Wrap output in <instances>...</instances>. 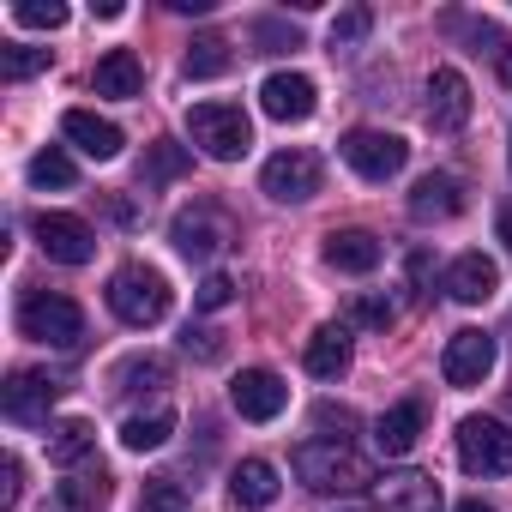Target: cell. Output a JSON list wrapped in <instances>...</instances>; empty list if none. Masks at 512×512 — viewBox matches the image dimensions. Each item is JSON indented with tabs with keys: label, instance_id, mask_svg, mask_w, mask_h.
I'll list each match as a JSON object with an SVG mask.
<instances>
[{
	"label": "cell",
	"instance_id": "6da1fadb",
	"mask_svg": "<svg viewBox=\"0 0 512 512\" xmlns=\"http://www.w3.org/2000/svg\"><path fill=\"white\" fill-rule=\"evenodd\" d=\"M19 332L49 350H79L85 344V308L61 290H25L19 296Z\"/></svg>",
	"mask_w": 512,
	"mask_h": 512
},
{
	"label": "cell",
	"instance_id": "7a4b0ae2",
	"mask_svg": "<svg viewBox=\"0 0 512 512\" xmlns=\"http://www.w3.org/2000/svg\"><path fill=\"white\" fill-rule=\"evenodd\" d=\"M296 476L314 488V494H350V488H374V470L362 452L338 446V440H302L296 446Z\"/></svg>",
	"mask_w": 512,
	"mask_h": 512
},
{
	"label": "cell",
	"instance_id": "3957f363",
	"mask_svg": "<svg viewBox=\"0 0 512 512\" xmlns=\"http://www.w3.org/2000/svg\"><path fill=\"white\" fill-rule=\"evenodd\" d=\"M187 139H193L205 157L235 163V157L253 151V121H247L241 103H193V109H187Z\"/></svg>",
	"mask_w": 512,
	"mask_h": 512
},
{
	"label": "cell",
	"instance_id": "277c9868",
	"mask_svg": "<svg viewBox=\"0 0 512 512\" xmlns=\"http://www.w3.org/2000/svg\"><path fill=\"white\" fill-rule=\"evenodd\" d=\"M169 284H163V272H151V266H121L115 278H109V314L121 320V326H157L163 314H169Z\"/></svg>",
	"mask_w": 512,
	"mask_h": 512
},
{
	"label": "cell",
	"instance_id": "5b68a950",
	"mask_svg": "<svg viewBox=\"0 0 512 512\" xmlns=\"http://www.w3.org/2000/svg\"><path fill=\"white\" fill-rule=\"evenodd\" d=\"M458 464L470 476H512V428L500 416H464L458 422Z\"/></svg>",
	"mask_w": 512,
	"mask_h": 512
},
{
	"label": "cell",
	"instance_id": "8992f818",
	"mask_svg": "<svg viewBox=\"0 0 512 512\" xmlns=\"http://www.w3.org/2000/svg\"><path fill=\"white\" fill-rule=\"evenodd\" d=\"M338 151H344V163H350L362 181H392V175L410 163V145H404L398 133H380V127H350Z\"/></svg>",
	"mask_w": 512,
	"mask_h": 512
},
{
	"label": "cell",
	"instance_id": "52a82bcc",
	"mask_svg": "<svg viewBox=\"0 0 512 512\" xmlns=\"http://www.w3.org/2000/svg\"><path fill=\"white\" fill-rule=\"evenodd\" d=\"M37 247L49 253L55 266H91V253H97V235H91V223L85 217H73V211H37Z\"/></svg>",
	"mask_w": 512,
	"mask_h": 512
},
{
	"label": "cell",
	"instance_id": "ba28073f",
	"mask_svg": "<svg viewBox=\"0 0 512 512\" xmlns=\"http://www.w3.org/2000/svg\"><path fill=\"white\" fill-rule=\"evenodd\" d=\"M260 187H266L278 205H302V199L320 193V157H314V151H278V157H266Z\"/></svg>",
	"mask_w": 512,
	"mask_h": 512
},
{
	"label": "cell",
	"instance_id": "9c48e42d",
	"mask_svg": "<svg viewBox=\"0 0 512 512\" xmlns=\"http://www.w3.org/2000/svg\"><path fill=\"white\" fill-rule=\"evenodd\" d=\"M229 404H235V416H247V422H278L284 404H290V386H284L272 368H241L235 386H229Z\"/></svg>",
	"mask_w": 512,
	"mask_h": 512
},
{
	"label": "cell",
	"instance_id": "30bf717a",
	"mask_svg": "<svg viewBox=\"0 0 512 512\" xmlns=\"http://www.w3.org/2000/svg\"><path fill=\"white\" fill-rule=\"evenodd\" d=\"M488 368H494V338H488V332L464 326V332H452V338H446V356H440L446 386H482V380H488Z\"/></svg>",
	"mask_w": 512,
	"mask_h": 512
},
{
	"label": "cell",
	"instance_id": "8fae6325",
	"mask_svg": "<svg viewBox=\"0 0 512 512\" xmlns=\"http://www.w3.org/2000/svg\"><path fill=\"white\" fill-rule=\"evenodd\" d=\"M169 241L187 253V260L205 266V260H217V253L229 247V223H223L211 205H193V211H181V217L169 223Z\"/></svg>",
	"mask_w": 512,
	"mask_h": 512
},
{
	"label": "cell",
	"instance_id": "7c38bea8",
	"mask_svg": "<svg viewBox=\"0 0 512 512\" xmlns=\"http://www.w3.org/2000/svg\"><path fill=\"white\" fill-rule=\"evenodd\" d=\"M55 398H61V380H49L37 368H19L7 386H0V410H7L13 422H49Z\"/></svg>",
	"mask_w": 512,
	"mask_h": 512
},
{
	"label": "cell",
	"instance_id": "4fadbf2b",
	"mask_svg": "<svg viewBox=\"0 0 512 512\" xmlns=\"http://www.w3.org/2000/svg\"><path fill=\"white\" fill-rule=\"evenodd\" d=\"M464 121H470V79L458 67H434V79H428V127L458 133Z\"/></svg>",
	"mask_w": 512,
	"mask_h": 512
},
{
	"label": "cell",
	"instance_id": "5bb4252c",
	"mask_svg": "<svg viewBox=\"0 0 512 512\" xmlns=\"http://www.w3.org/2000/svg\"><path fill=\"white\" fill-rule=\"evenodd\" d=\"M260 109H266L272 121H308V115L320 109V91H314L308 73H272V79L260 85Z\"/></svg>",
	"mask_w": 512,
	"mask_h": 512
},
{
	"label": "cell",
	"instance_id": "9a60e30c",
	"mask_svg": "<svg viewBox=\"0 0 512 512\" xmlns=\"http://www.w3.org/2000/svg\"><path fill=\"white\" fill-rule=\"evenodd\" d=\"M494 284H500V266L488 260V253H458V260L446 266V278H440V290H446L452 302H464V308L488 302Z\"/></svg>",
	"mask_w": 512,
	"mask_h": 512
},
{
	"label": "cell",
	"instance_id": "2e32d148",
	"mask_svg": "<svg viewBox=\"0 0 512 512\" xmlns=\"http://www.w3.org/2000/svg\"><path fill=\"white\" fill-rule=\"evenodd\" d=\"M61 133H67L85 157H97V163H115V157H121V145H127V139H121V127H115V121H103L97 109H67V115H61Z\"/></svg>",
	"mask_w": 512,
	"mask_h": 512
},
{
	"label": "cell",
	"instance_id": "e0dca14e",
	"mask_svg": "<svg viewBox=\"0 0 512 512\" xmlns=\"http://www.w3.org/2000/svg\"><path fill=\"white\" fill-rule=\"evenodd\" d=\"M458 211H464L458 175L434 169V175H422V181L410 187V217H416V223H446V217H458Z\"/></svg>",
	"mask_w": 512,
	"mask_h": 512
},
{
	"label": "cell",
	"instance_id": "ac0fdd59",
	"mask_svg": "<svg viewBox=\"0 0 512 512\" xmlns=\"http://www.w3.org/2000/svg\"><path fill=\"white\" fill-rule=\"evenodd\" d=\"M380 506L386 512H440V482L422 476V470H398V476H380L374 482Z\"/></svg>",
	"mask_w": 512,
	"mask_h": 512
},
{
	"label": "cell",
	"instance_id": "d6986e66",
	"mask_svg": "<svg viewBox=\"0 0 512 512\" xmlns=\"http://www.w3.org/2000/svg\"><path fill=\"white\" fill-rule=\"evenodd\" d=\"M422 422H428L422 398H404V404H392V410L374 422V446H380L386 458H404V452H416V440H422Z\"/></svg>",
	"mask_w": 512,
	"mask_h": 512
},
{
	"label": "cell",
	"instance_id": "ffe728a7",
	"mask_svg": "<svg viewBox=\"0 0 512 512\" xmlns=\"http://www.w3.org/2000/svg\"><path fill=\"white\" fill-rule=\"evenodd\" d=\"M308 374L314 380H344L350 374V326L344 320H332V326H320L314 338H308Z\"/></svg>",
	"mask_w": 512,
	"mask_h": 512
},
{
	"label": "cell",
	"instance_id": "44dd1931",
	"mask_svg": "<svg viewBox=\"0 0 512 512\" xmlns=\"http://www.w3.org/2000/svg\"><path fill=\"white\" fill-rule=\"evenodd\" d=\"M326 266L362 278V272L380 266V241H374L368 229H332V235H326Z\"/></svg>",
	"mask_w": 512,
	"mask_h": 512
},
{
	"label": "cell",
	"instance_id": "7402d4cb",
	"mask_svg": "<svg viewBox=\"0 0 512 512\" xmlns=\"http://www.w3.org/2000/svg\"><path fill=\"white\" fill-rule=\"evenodd\" d=\"M91 91H97V97H139V91H145L139 55H133V49H109V55L97 61V73H91Z\"/></svg>",
	"mask_w": 512,
	"mask_h": 512
},
{
	"label": "cell",
	"instance_id": "603a6c76",
	"mask_svg": "<svg viewBox=\"0 0 512 512\" xmlns=\"http://www.w3.org/2000/svg\"><path fill=\"white\" fill-rule=\"evenodd\" d=\"M229 500H235V506H272V500H278V464L241 458V464L229 470Z\"/></svg>",
	"mask_w": 512,
	"mask_h": 512
},
{
	"label": "cell",
	"instance_id": "cb8c5ba5",
	"mask_svg": "<svg viewBox=\"0 0 512 512\" xmlns=\"http://www.w3.org/2000/svg\"><path fill=\"white\" fill-rule=\"evenodd\" d=\"M91 446H97V434H91V422H85V416L49 422V458H55L61 470H79V464L91 458Z\"/></svg>",
	"mask_w": 512,
	"mask_h": 512
},
{
	"label": "cell",
	"instance_id": "d4e9b609",
	"mask_svg": "<svg viewBox=\"0 0 512 512\" xmlns=\"http://www.w3.org/2000/svg\"><path fill=\"white\" fill-rule=\"evenodd\" d=\"M169 434H175V410H145V416L121 422V446L127 452H157V446H169Z\"/></svg>",
	"mask_w": 512,
	"mask_h": 512
},
{
	"label": "cell",
	"instance_id": "484cf974",
	"mask_svg": "<svg viewBox=\"0 0 512 512\" xmlns=\"http://www.w3.org/2000/svg\"><path fill=\"white\" fill-rule=\"evenodd\" d=\"M187 145H175V139H157V145H145V163H139V181L145 187H163V181H175V175H187Z\"/></svg>",
	"mask_w": 512,
	"mask_h": 512
},
{
	"label": "cell",
	"instance_id": "4316f807",
	"mask_svg": "<svg viewBox=\"0 0 512 512\" xmlns=\"http://www.w3.org/2000/svg\"><path fill=\"white\" fill-rule=\"evenodd\" d=\"M55 500H61L67 512H97V506L109 500V476H103V470H79V476H67V482L55 488Z\"/></svg>",
	"mask_w": 512,
	"mask_h": 512
},
{
	"label": "cell",
	"instance_id": "83f0119b",
	"mask_svg": "<svg viewBox=\"0 0 512 512\" xmlns=\"http://www.w3.org/2000/svg\"><path fill=\"white\" fill-rule=\"evenodd\" d=\"M229 37H193V49H187V79H217V73H229Z\"/></svg>",
	"mask_w": 512,
	"mask_h": 512
},
{
	"label": "cell",
	"instance_id": "f1b7e54d",
	"mask_svg": "<svg viewBox=\"0 0 512 512\" xmlns=\"http://www.w3.org/2000/svg\"><path fill=\"white\" fill-rule=\"evenodd\" d=\"M145 386H169V362L163 356H127L115 368V392H145Z\"/></svg>",
	"mask_w": 512,
	"mask_h": 512
},
{
	"label": "cell",
	"instance_id": "f546056e",
	"mask_svg": "<svg viewBox=\"0 0 512 512\" xmlns=\"http://www.w3.org/2000/svg\"><path fill=\"white\" fill-rule=\"evenodd\" d=\"M73 181H79V169H73V157L61 145H49V151L31 157V187H73Z\"/></svg>",
	"mask_w": 512,
	"mask_h": 512
},
{
	"label": "cell",
	"instance_id": "4dcf8cb0",
	"mask_svg": "<svg viewBox=\"0 0 512 512\" xmlns=\"http://www.w3.org/2000/svg\"><path fill=\"white\" fill-rule=\"evenodd\" d=\"M13 25H25V31H61L67 25V7H61V0H19Z\"/></svg>",
	"mask_w": 512,
	"mask_h": 512
},
{
	"label": "cell",
	"instance_id": "1f68e13d",
	"mask_svg": "<svg viewBox=\"0 0 512 512\" xmlns=\"http://www.w3.org/2000/svg\"><path fill=\"white\" fill-rule=\"evenodd\" d=\"M139 512H187V494L175 476H151L145 494H139Z\"/></svg>",
	"mask_w": 512,
	"mask_h": 512
},
{
	"label": "cell",
	"instance_id": "d6a6232c",
	"mask_svg": "<svg viewBox=\"0 0 512 512\" xmlns=\"http://www.w3.org/2000/svg\"><path fill=\"white\" fill-rule=\"evenodd\" d=\"M43 67H49V49H31V43H7V49H0V73H7V79H31Z\"/></svg>",
	"mask_w": 512,
	"mask_h": 512
},
{
	"label": "cell",
	"instance_id": "836d02e7",
	"mask_svg": "<svg viewBox=\"0 0 512 512\" xmlns=\"http://www.w3.org/2000/svg\"><path fill=\"white\" fill-rule=\"evenodd\" d=\"M314 428H320L326 440L350 446V434H356V410H344V404H320V410H314Z\"/></svg>",
	"mask_w": 512,
	"mask_h": 512
},
{
	"label": "cell",
	"instance_id": "e575fe53",
	"mask_svg": "<svg viewBox=\"0 0 512 512\" xmlns=\"http://www.w3.org/2000/svg\"><path fill=\"white\" fill-rule=\"evenodd\" d=\"M229 302H235V278H229V272H211V278L193 290V308H199V314H217V308H229Z\"/></svg>",
	"mask_w": 512,
	"mask_h": 512
},
{
	"label": "cell",
	"instance_id": "d590c367",
	"mask_svg": "<svg viewBox=\"0 0 512 512\" xmlns=\"http://www.w3.org/2000/svg\"><path fill=\"white\" fill-rule=\"evenodd\" d=\"M368 25H374V19H368V7H344V13L332 19V49L362 43V37H368Z\"/></svg>",
	"mask_w": 512,
	"mask_h": 512
},
{
	"label": "cell",
	"instance_id": "8d00e7d4",
	"mask_svg": "<svg viewBox=\"0 0 512 512\" xmlns=\"http://www.w3.org/2000/svg\"><path fill=\"white\" fill-rule=\"evenodd\" d=\"M344 326H374V332H386V326H392V302H380V296H356L350 314H344Z\"/></svg>",
	"mask_w": 512,
	"mask_h": 512
},
{
	"label": "cell",
	"instance_id": "74e56055",
	"mask_svg": "<svg viewBox=\"0 0 512 512\" xmlns=\"http://www.w3.org/2000/svg\"><path fill=\"white\" fill-rule=\"evenodd\" d=\"M181 350L199 356V362H217V356H223V332H211V326H187V332H181Z\"/></svg>",
	"mask_w": 512,
	"mask_h": 512
},
{
	"label": "cell",
	"instance_id": "f35d334b",
	"mask_svg": "<svg viewBox=\"0 0 512 512\" xmlns=\"http://www.w3.org/2000/svg\"><path fill=\"white\" fill-rule=\"evenodd\" d=\"M253 43H266V55H278V49H296V31H284V25L260 19V25H253Z\"/></svg>",
	"mask_w": 512,
	"mask_h": 512
},
{
	"label": "cell",
	"instance_id": "ab89813d",
	"mask_svg": "<svg viewBox=\"0 0 512 512\" xmlns=\"http://www.w3.org/2000/svg\"><path fill=\"white\" fill-rule=\"evenodd\" d=\"M0 476H7V482H0V506H19V494H25V464L7 458V464H0Z\"/></svg>",
	"mask_w": 512,
	"mask_h": 512
},
{
	"label": "cell",
	"instance_id": "60d3db41",
	"mask_svg": "<svg viewBox=\"0 0 512 512\" xmlns=\"http://www.w3.org/2000/svg\"><path fill=\"white\" fill-rule=\"evenodd\" d=\"M452 512H494V506H488V500H476V494H470V500H458V506H452Z\"/></svg>",
	"mask_w": 512,
	"mask_h": 512
},
{
	"label": "cell",
	"instance_id": "b9f144b4",
	"mask_svg": "<svg viewBox=\"0 0 512 512\" xmlns=\"http://www.w3.org/2000/svg\"><path fill=\"white\" fill-rule=\"evenodd\" d=\"M500 79H506V85H512V43H506V49H500Z\"/></svg>",
	"mask_w": 512,
	"mask_h": 512
},
{
	"label": "cell",
	"instance_id": "7bdbcfd3",
	"mask_svg": "<svg viewBox=\"0 0 512 512\" xmlns=\"http://www.w3.org/2000/svg\"><path fill=\"white\" fill-rule=\"evenodd\" d=\"M500 241L512 247V211H500Z\"/></svg>",
	"mask_w": 512,
	"mask_h": 512
},
{
	"label": "cell",
	"instance_id": "ee69618b",
	"mask_svg": "<svg viewBox=\"0 0 512 512\" xmlns=\"http://www.w3.org/2000/svg\"><path fill=\"white\" fill-rule=\"evenodd\" d=\"M350 512H356V506H350Z\"/></svg>",
	"mask_w": 512,
	"mask_h": 512
}]
</instances>
